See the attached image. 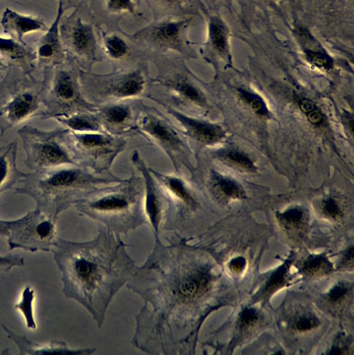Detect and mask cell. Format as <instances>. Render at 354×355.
I'll return each mask as SVG.
<instances>
[{
    "mask_svg": "<svg viewBox=\"0 0 354 355\" xmlns=\"http://www.w3.org/2000/svg\"><path fill=\"white\" fill-rule=\"evenodd\" d=\"M51 251L62 273L64 296L87 308L100 325L112 297L134 273L123 243L103 230L89 242L57 238Z\"/></svg>",
    "mask_w": 354,
    "mask_h": 355,
    "instance_id": "cell-1",
    "label": "cell"
},
{
    "mask_svg": "<svg viewBox=\"0 0 354 355\" xmlns=\"http://www.w3.org/2000/svg\"><path fill=\"white\" fill-rule=\"evenodd\" d=\"M135 277L152 285L148 288L136 289L152 306L156 315L154 320L158 318L156 322L163 329L161 334H170L172 336L175 329L181 344L183 311L211 288L212 275L209 270L185 265L183 248H158Z\"/></svg>",
    "mask_w": 354,
    "mask_h": 355,
    "instance_id": "cell-2",
    "label": "cell"
},
{
    "mask_svg": "<svg viewBox=\"0 0 354 355\" xmlns=\"http://www.w3.org/2000/svg\"><path fill=\"white\" fill-rule=\"evenodd\" d=\"M121 180L111 172L99 173L78 164H67L28 173L24 186L13 189L32 198L35 208L55 222L62 211L89 192Z\"/></svg>",
    "mask_w": 354,
    "mask_h": 355,
    "instance_id": "cell-3",
    "label": "cell"
},
{
    "mask_svg": "<svg viewBox=\"0 0 354 355\" xmlns=\"http://www.w3.org/2000/svg\"><path fill=\"white\" fill-rule=\"evenodd\" d=\"M143 194V179L132 172L127 179L89 192L74 207L117 231L126 232L144 220Z\"/></svg>",
    "mask_w": 354,
    "mask_h": 355,
    "instance_id": "cell-4",
    "label": "cell"
},
{
    "mask_svg": "<svg viewBox=\"0 0 354 355\" xmlns=\"http://www.w3.org/2000/svg\"><path fill=\"white\" fill-rule=\"evenodd\" d=\"M150 78L146 60L117 67L105 74L80 71L82 93L89 102L96 106L145 97Z\"/></svg>",
    "mask_w": 354,
    "mask_h": 355,
    "instance_id": "cell-5",
    "label": "cell"
},
{
    "mask_svg": "<svg viewBox=\"0 0 354 355\" xmlns=\"http://www.w3.org/2000/svg\"><path fill=\"white\" fill-rule=\"evenodd\" d=\"M78 66L67 58L63 63L42 70L41 98L44 107L42 120L67 116L72 114L91 111L97 106L85 97Z\"/></svg>",
    "mask_w": 354,
    "mask_h": 355,
    "instance_id": "cell-6",
    "label": "cell"
},
{
    "mask_svg": "<svg viewBox=\"0 0 354 355\" xmlns=\"http://www.w3.org/2000/svg\"><path fill=\"white\" fill-rule=\"evenodd\" d=\"M42 80L15 67H8L0 81V133L28 119L44 113L41 98Z\"/></svg>",
    "mask_w": 354,
    "mask_h": 355,
    "instance_id": "cell-7",
    "label": "cell"
},
{
    "mask_svg": "<svg viewBox=\"0 0 354 355\" xmlns=\"http://www.w3.org/2000/svg\"><path fill=\"white\" fill-rule=\"evenodd\" d=\"M135 134L160 148L170 160L175 173L192 171L190 146L174 121L155 107L142 103Z\"/></svg>",
    "mask_w": 354,
    "mask_h": 355,
    "instance_id": "cell-8",
    "label": "cell"
},
{
    "mask_svg": "<svg viewBox=\"0 0 354 355\" xmlns=\"http://www.w3.org/2000/svg\"><path fill=\"white\" fill-rule=\"evenodd\" d=\"M64 139L76 164L99 173L110 172L127 145L124 137L105 131L78 132L67 128Z\"/></svg>",
    "mask_w": 354,
    "mask_h": 355,
    "instance_id": "cell-9",
    "label": "cell"
},
{
    "mask_svg": "<svg viewBox=\"0 0 354 355\" xmlns=\"http://www.w3.org/2000/svg\"><path fill=\"white\" fill-rule=\"evenodd\" d=\"M67 128H57L42 130L32 125L18 130L26 157L27 168L40 171L67 164H76L65 144L64 135Z\"/></svg>",
    "mask_w": 354,
    "mask_h": 355,
    "instance_id": "cell-10",
    "label": "cell"
},
{
    "mask_svg": "<svg viewBox=\"0 0 354 355\" xmlns=\"http://www.w3.org/2000/svg\"><path fill=\"white\" fill-rule=\"evenodd\" d=\"M85 2H80L69 16L62 17L60 34L67 58L84 71H91L92 66L103 60L97 31L92 22L82 17Z\"/></svg>",
    "mask_w": 354,
    "mask_h": 355,
    "instance_id": "cell-11",
    "label": "cell"
},
{
    "mask_svg": "<svg viewBox=\"0 0 354 355\" xmlns=\"http://www.w3.org/2000/svg\"><path fill=\"white\" fill-rule=\"evenodd\" d=\"M190 21L184 16L158 17L130 37L145 59H151L152 55L161 57L170 51L178 53L183 58L188 53L186 31Z\"/></svg>",
    "mask_w": 354,
    "mask_h": 355,
    "instance_id": "cell-12",
    "label": "cell"
},
{
    "mask_svg": "<svg viewBox=\"0 0 354 355\" xmlns=\"http://www.w3.org/2000/svg\"><path fill=\"white\" fill-rule=\"evenodd\" d=\"M55 225V222L36 208L20 218L8 220L9 249L51 251L57 239Z\"/></svg>",
    "mask_w": 354,
    "mask_h": 355,
    "instance_id": "cell-13",
    "label": "cell"
},
{
    "mask_svg": "<svg viewBox=\"0 0 354 355\" xmlns=\"http://www.w3.org/2000/svg\"><path fill=\"white\" fill-rule=\"evenodd\" d=\"M142 103L141 99L109 103L98 105L95 112L105 132L125 137L135 134Z\"/></svg>",
    "mask_w": 354,
    "mask_h": 355,
    "instance_id": "cell-14",
    "label": "cell"
},
{
    "mask_svg": "<svg viewBox=\"0 0 354 355\" xmlns=\"http://www.w3.org/2000/svg\"><path fill=\"white\" fill-rule=\"evenodd\" d=\"M159 105L165 109L167 115L179 128L188 144L193 142L202 146L211 145L220 141L224 135L223 129L217 124L200 119L167 105Z\"/></svg>",
    "mask_w": 354,
    "mask_h": 355,
    "instance_id": "cell-15",
    "label": "cell"
},
{
    "mask_svg": "<svg viewBox=\"0 0 354 355\" xmlns=\"http://www.w3.org/2000/svg\"><path fill=\"white\" fill-rule=\"evenodd\" d=\"M62 4L58 2L57 15L45 33L30 42L36 54V69L44 70L63 63L67 59L60 34V22L64 12Z\"/></svg>",
    "mask_w": 354,
    "mask_h": 355,
    "instance_id": "cell-16",
    "label": "cell"
},
{
    "mask_svg": "<svg viewBox=\"0 0 354 355\" xmlns=\"http://www.w3.org/2000/svg\"><path fill=\"white\" fill-rule=\"evenodd\" d=\"M153 176L161 187L168 202L175 205L177 209L183 212L184 210H193L197 205V200L193 191L183 173H163L149 167Z\"/></svg>",
    "mask_w": 354,
    "mask_h": 355,
    "instance_id": "cell-17",
    "label": "cell"
},
{
    "mask_svg": "<svg viewBox=\"0 0 354 355\" xmlns=\"http://www.w3.org/2000/svg\"><path fill=\"white\" fill-rule=\"evenodd\" d=\"M100 47L104 57L115 64L123 63L128 59L132 60L136 55L143 60L144 58L139 48L131 40L130 35L113 29L105 31L96 25Z\"/></svg>",
    "mask_w": 354,
    "mask_h": 355,
    "instance_id": "cell-18",
    "label": "cell"
},
{
    "mask_svg": "<svg viewBox=\"0 0 354 355\" xmlns=\"http://www.w3.org/2000/svg\"><path fill=\"white\" fill-rule=\"evenodd\" d=\"M0 58L8 67L32 74L36 69V54L31 43L0 37Z\"/></svg>",
    "mask_w": 354,
    "mask_h": 355,
    "instance_id": "cell-19",
    "label": "cell"
},
{
    "mask_svg": "<svg viewBox=\"0 0 354 355\" xmlns=\"http://www.w3.org/2000/svg\"><path fill=\"white\" fill-rule=\"evenodd\" d=\"M140 0H90L91 16L95 24L110 26L127 15H135Z\"/></svg>",
    "mask_w": 354,
    "mask_h": 355,
    "instance_id": "cell-20",
    "label": "cell"
},
{
    "mask_svg": "<svg viewBox=\"0 0 354 355\" xmlns=\"http://www.w3.org/2000/svg\"><path fill=\"white\" fill-rule=\"evenodd\" d=\"M0 23L5 33L21 43L26 42L23 39L26 34L36 31L45 32L48 28L39 17L21 15L8 8L3 11Z\"/></svg>",
    "mask_w": 354,
    "mask_h": 355,
    "instance_id": "cell-21",
    "label": "cell"
},
{
    "mask_svg": "<svg viewBox=\"0 0 354 355\" xmlns=\"http://www.w3.org/2000/svg\"><path fill=\"white\" fill-rule=\"evenodd\" d=\"M17 141L0 146V194L23 182L28 173L21 171L16 164Z\"/></svg>",
    "mask_w": 354,
    "mask_h": 355,
    "instance_id": "cell-22",
    "label": "cell"
},
{
    "mask_svg": "<svg viewBox=\"0 0 354 355\" xmlns=\"http://www.w3.org/2000/svg\"><path fill=\"white\" fill-rule=\"evenodd\" d=\"M2 328L7 337L17 346L20 355H37L44 354H78V351L69 349L64 343L53 341L49 343H37L29 340L24 335H19L5 325Z\"/></svg>",
    "mask_w": 354,
    "mask_h": 355,
    "instance_id": "cell-23",
    "label": "cell"
},
{
    "mask_svg": "<svg viewBox=\"0 0 354 355\" xmlns=\"http://www.w3.org/2000/svg\"><path fill=\"white\" fill-rule=\"evenodd\" d=\"M64 128L74 132L104 131L95 112L84 111L56 118Z\"/></svg>",
    "mask_w": 354,
    "mask_h": 355,
    "instance_id": "cell-24",
    "label": "cell"
},
{
    "mask_svg": "<svg viewBox=\"0 0 354 355\" xmlns=\"http://www.w3.org/2000/svg\"><path fill=\"white\" fill-rule=\"evenodd\" d=\"M211 189L222 198L239 200L244 198L242 188L233 180L213 173L209 181Z\"/></svg>",
    "mask_w": 354,
    "mask_h": 355,
    "instance_id": "cell-25",
    "label": "cell"
},
{
    "mask_svg": "<svg viewBox=\"0 0 354 355\" xmlns=\"http://www.w3.org/2000/svg\"><path fill=\"white\" fill-rule=\"evenodd\" d=\"M276 218L283 227L287 232H301L307 225V215L300 207H290L276 214Z\"/></svg>",
    "mask_w": 354,
    "mask_h": 355,
    "instance_id": "cell-26",
    "label": "cell"
},
{
    "mask_svg": "<svg viewBox=\"0 0 354 355\" xmlns=\"http://www.w3.org/2000/svg\"><path fill=\"white\" fill-rule=\"evenodd\" d=\"M155 15L184 16L187 12L188 0H145Z\"/></svg>",
    "mask_w": 354,
    "mask_h": 355,
    "instance_id": "cell-27",
    "label": "cell"
},
{
    "mask_svg": "<svg viewBox=\"0 0 354 355\" xmlns=\"http://www.w3.org/2000/svg\"><path fill=\"white\" fill-rule=\"evenodd\" d=\"M333 264L322 254L310 255L301 265L302 272L308 277H317L330 272Z\"/></svg>",
    "mask_w": 354,
    "mask_h": 355,
    "instance_id": "cell-28",
    "label": "cell"
},
{
    "mask_svg": "<svg viewBox=\"0 0 354 355\" xmlns=\"http://www.w3.org/2000/svg\"><path fill=\"white\" fill-rule=\"evenodd\" d=\"M217 157L231 166L245 171H254L256 166L253 161L244 153L231 149L218 152Z\"/></svg>",
    "mask_w": 354,
    "mask_h": 355,
    "instance_id": "cell-29",
    "label": "cell"
},
{
    "mask_svg": "<svg viewBox=\"0 0 354 355\" xmlns=\"http://www.w3.org/2000/svg\"><path fill=\"white\" fill-rule=\"evenodd\" d=\"M289 263H285L274 270L266 280L262 290L265 297L270 295L283 288L288 282Z\"/></svg>",
    "mask_w": 354,
    "mask_h": 355,
    "instance_id": "cell-30",
    "label": "cell"
},
{
    "mask_svg": "<svg viewBox=\"0 0 354 355\" xmlns=\"http://www.w3.org/2000/svg\"><path fill=\"white\" fill-rule=\"evenodd\" d=\"M34 298V290L30 286H26L23 291L21 300L15 305V307L23 314L26 326L30 329L36 328L33 305Z\"/></svg>",
    "mask_w": 354,
    "mask_h": 355,
    "instance_id": "cell-31",
    "label": "cell"
},
{
    "mask_svg": "<svg viewBox=\"0 0 354 355\" xmlns=\"http://www.w3.org/2000/svg\"><path fill=\"white\" fill-rule=\"evenodd\" d=\"M210 39L214 49L223 51L226 47V36L222 26L215 19H212L209 26Z\"/></svg>",
    "mask_w": 354,
    "mask_h": 355,
    "instance_id": "cell-32",
    "label": "cell"
},
{
    "mask_svg": "<svg viewBox=\"0 0 354 355\" xmlns=\"http://www.w3.org/2000/svg\"><path fill=\"white\" fill-rule=\"evenodd\" d=\"M260 320V314L254 308L246 307L238 316V325L240 329L246 331L253 328Z\"/></svg>",
    "mask_w": 354,
    "mask_h": 355,
    "instance_id": "cell-33",
    "label": "cell"
},
{
    "mask_svg": "<svg viewBox=\"0 0 354 355\" xmlns=\"http://www.w3.org/2000/svg\"><path fill=\"white\" fill-rule=\"evenodd\" d=\"M239 94L240 98L249 105L256 114L261 116L267 114V107L259 96L245 89H239Z\"/></svg>",
    "mask_w": 354,
    "mask_h": 355,
    "instance_id": "cell-34",
    "label": "cell"
},
{
    "mask_svg": "<svg viewBox=\"0 0 354 355\" xmlns=\"http://www.w3.org/2000/svg\"><path fill=\"white\" fill-rule=\"evenodd\" d=\"M320 324L319 320L310 314L301 315L292 322V328L299 332H307L317 328Z\"/></svg>",
    "mask_w": 354,
    "mask_h": 355,
    "instance_id": "cell-35",
    "label": "cell"
},
{
    "mask_svg": "<svg viewBox=\"0 0 354 355\" xmlns=\"http://www.w3.org/2000/svg\"><path fill=\"white\" fill-rule=\"evenodd\" d=\"M321 211L327 218L332 220H339L344 216L340 203L333 197H328L323 200Z\"/></svg>",
    "mask_w": 354,
    "mask_h": 355,
    "instance_id": "cell-36",
    "label": "cell"
},
{
    "mask_svg": "<svg viewBox=\"0 0 354 355\" xmlns=\"http://www.w3.org/2000/svg\"><path fill=\"white\" fill-rule=\"evenodd\" d=\"M350 289V286L347 283L339 282L335 284L328 293V301L333 304L341 303L349 294Z\"/></svg>",
    "mask_w": 354,
    "mask_h": 355,
    "instance_id": "cell-37",
    "label": "cell"
},
{
    "mask_svg": "<svg viewBox=\"0 0 354 355\" xmlns=\"http://www.w3.org/2000/svg\"><path fill=\"white\" fill-rule=\"evenodd\" d=\"M308 60L317 67L322 70H329L333 67L330 58L321 51L308 50L307 51Z\"/></svg>",
    "mask_w": 354,
    "mask_h": 355,
    "instance_id": "cell-38",
    "label": "cell"
},
{
    "mask_svg": "<svg viewBox=\"0 0 354 355\" xmlns=\"http://www.w3.org/2000/svg\"><path fill=\"white\" fill-rule=\"evenodd\" d=\"M24 265V259L19 254L0 255V272H8L13 267Z\"/></svg>",
    "mask_w": 354,
    "mask_h": 355,
    "instance_id": "cell-39",
    "label": "cell"
},
{
    "mask_svg": "<svg viewBox=\"0 0 354 355\" xmlns=\"http://www.w3.org/2000/svg\"><path fill=\"white\" fill-rule=\"evenodd\" d=\"M247 265V261L245 258L243 257L239 256L233 258L229 263V270L235 273L239 274L242 272Z\"/></svg>",
    "mask_w": 354,
    "mask_h": 355,
    "instance_id": "cell-40",
    "label": "cell"
},
{
    "mask_svg": "<svg viewBox=\"0 0 354 355\" xmlns=\"http://www.w3.org/2000/svg\"><path fill=\"white\" fill-rule=\"evenodd\" d=\"M348 343L346 342L344 339L342 340L338 341L337 343L333 345L331 348L327 352L328 354H333V355H341V354H346L349 353L350 347L348 345Z\"/></svg>",
    "mask_w": 354,
    "mask_h": 355,
    "instance_id": "cell-41",
    "label": "cell"
},
{
    "mask_svg": "<svg viewBox=\"0 0 354 355\" xmlns=\"http://www.w3.org/2000/svg\"><path fill=\"white\" fill-rule=\"evenodd\" d=\"M306 116L308 121L315 125H321L324 121V116L317 107L307 114Z\"/></svg>",
    "mask_w": 354,
    "mask_h": 355,
    "instance_id": "cell-42",
    "label": "cell"
},
{
    "mask_svg": "<svg viewBox=\"0 0 354 355\" xmlns=\"http://www.w3.org/2000/svg\"><path fill=\"white\" fill-rule=\"evenodd\" d=\"M354 258V248L353 245L348 246L344 252L341 263L344 267H353Z\"/></svg>",
    "mask_w": 354,
    "mask_h": 355,
    "instance_id": "cell-43",
    "label": "cell"
},
{
    "mask_svg": "<svg viewBox=\"0 0 354 355\" xmlns=\"http://www.w3.org/2000/svg\"><path fill=\"white\" fill-rule=\"evenodd\" d=\"M58 2L62 4L65 10L71 8H75L80 3L78 0H58Z\"/></svg>",
    "mask_w": 354,
    "mask_h": 355,
    "instance_id": "cell-44",
    "label": "cell"
},
{
    "mask_svg": "<svg viewBox=\"0 0 354 355\" xmlns=\"http://www.w3.org/2000/svg\"><path fill=\"white\" fill-rule=\"evenodd\" d=\"M8 220L0 219V236H5L7 237L8 234Z\"/></svg>",
    "mask_w": 354,
    "mask_h": 355,
    "instance_id": "cell-45",
    "label": "cell"
},
{
    "mask_svg": "<svg viewBox=\"0 0 354 355\" xmlns=\"http://www.w3.org/2000/svg\"><path fill=\"white\" fill-rule=\"evenodd\" d=\"M346 123L348 126L349 130L351 131L352 136L353 135V127H354V122H353V117L350 116V115H348L346 116Z\"/></svg>",
    "mask_w": 354,
    "mask_h": 355,
    "instance_id": "cell-46",
    "label": "cell"
},
{
    "mask_svg": "<svg viewBox=\"0 0 354 355\" xmlns=\"http://www.w3.org/2000/svg\"><path fill=\"white\" fill-rule=\"evenodd\" d=\"M8 68V66L3 62V60L0 58V72L3 71H6Z\"/></svg>",
    "mask_w": 354,
    "mask_h": 355,
    "instance_id": "cell-47",
    "label": "cell"
}]
</instances>
